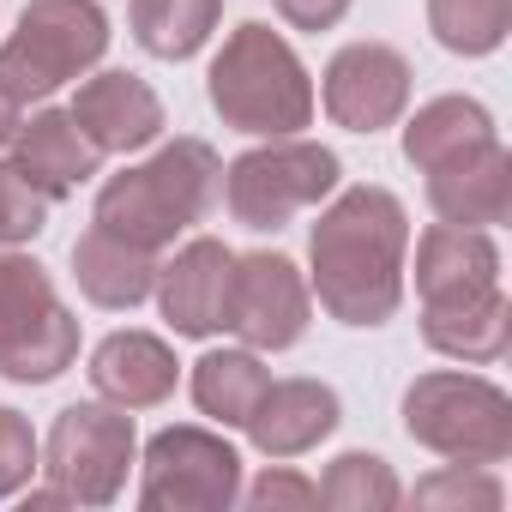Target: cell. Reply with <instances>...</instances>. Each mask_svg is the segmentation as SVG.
Instances as JSON below:
<instances>
[{
    "instance_id": "10",
    "label": "cell",
    "mask_w": 512,
    "mask_h": 512,
    "mask_svg": "<svg viewBox=\"0 0 512 512\" xmlns=\"http://www.w3.org/2000/svg\"><path fill=\"white\" fill-rule=\"evenodd\" d=\"M410 103V61L386 43H350L326 67V115L350 133H380Z\"/></svg>"
},
{
    "instance_id": "29",
    "label": "cell",
    "mask_w": 512,
    "mask_h": 512,
    "mask_svg": "<svg viewBox=\"0 0 512 512\" xmlns=\"http://www.w3.org/2000/svg\"><path fill=\"white\" fill-rule=\"evenodd\" d=\"M31 470H37V434L19 410L0 404V500L19 494L31 482Z\"/></svg>"
},
{
    "instance_id": "30",
    "label": "cell",
    "mask_w": 512,
    "mask_h": 512,
    "mask_svg": "<svg viewBox=\"0 0 512 512\" xmlns=\"http://www.w3.org/2000/svg\"><path fill=\"white\" fill-rule=\"evenodd\" d=\"M247 500L266 506V512H278V506H320V488L302 482V476H290V470H266L260 482L247 488Z\"/></svg>"
},
{
    "instance_id": "32",
    "label": "cell",
    "mask_w": 512,
    "mask_h": 512,
    "mask_svg": "<svg viewBox=\"0 0 512 512\" xmlns=\"http://www.w3.org/2000/svg\"><path fill=\"white\" fill-rule=\"evenodd\" d=\"M13 133H19V103H13L7 91H0V145H7Z\"/></svg>"
},
{
    "instance_id": "1",
    "label": "cell",
    "mask_w": 512,
    "mask_h": 512,
    "mask_svg": "<svg viewBox=\"0 0 512 512\" xmlns=\"http://www.w3.org/2000/svg\"><path fill=\"white\" fill-rule=\"evenodd\" d=\"M404 247L410 223L386 187L338 193L308 241L320 308L344 326H386L404 302Z\"/></svg>"
},
{
    "instance_id": "23",
    "label": "cell",
    "mask_w": 512,
    "mask_h": 512,
    "mask_svg": "<svg viewBox=\"0 0 512 512\" xmlns=\"http://www.w3.org/2000/svg\"><path fill=\"white\" fill-rule=\"evenodd\" d=\"M223 0H133V37L157 61H187L217 31Z\"/></svg>"
},
{
    "instance_id": "24",
    "label": "cell",
    "mask_w": 512,
    "mask_h": 512,
    "mask_svg": "<svg viewBox=\"0 0 512 512\" xmlns=\"http://www.w3.org/2000/svg\"><path fill=\"white\" fill-rule=\"evenodd\" d=\"M428 31L452 55H488L512 31V0H428Z\"/></svg>"
},
{
    "instance_id": "18",
    "label": "cell",
    "mask_w": 512,
    "mask_h": 512,
    "mask_svg": "<svg viewBox=\"0 0 512 512\" xmlns=\"http://www.w3.org/2000/svg\"><path fill=\"white\" fill-rule=\"evenodd\" d=\"M422 338H428V350L458 356V362H500L512 344V308H506L500 284L458 296V302H422Z\"/></svg>"
},
{
    "instance_id": "11",
    "label": "cell",
    "mask_w": 512,
    "mask_h": 512,
    "mask_svg": "<svg viewBox=\"0 0 512 512\" xmlns=\"http://www.w3.org/2000/svg\"><path fill=\"white\" fill-rule=\"evenodd\" d=\"M229 266L235 253L211 235L187 241L169 266H157V302H163V320L181 332V338H211L223 332L229 320Z\"/></svg>"
},
{
    "instance_id": "31",
    "label": "cell",
    "mask_w": 512,
    "mask_h": 512,
    "mask_svg": "<svg viewBox=\"0 0 512 512\" xmlns=\"http://www.w3.org/2000/svg\"><path fill=\"white\" fill-rule=\"evenodd\" d=\"M278 13H284L296 31H332V25L350 13V0H278Z\"/></svg>"
},
{
    "instance_id": "6",
    "label": "cell",
    "mask_w": 512,
    "mask_h": 512,
    "mask_svg": "<svg viewBox=\"0 0 512 512\" xmlns=\"http://www.w3.org/2000/svg\"><path fill=\"white\" fill-rule=\"evenodd\" d=\"M332 187H338V157L326 145H308L290 133V139H272L260 151L235 157L223 199H229L235 223H247V229H284L296 211L320 205Z\"/></svg>"
},
{
    "instance_id": "2",
    "label": "cell",
    "mask_w": 512,
    "mask_h": 512,
    "mask_svg": "<svg viewBox=\"0 0 512 512\" xmlns=\"http://www.w3.org/2000/svg\"><path fill=\"white\" fill-rule=\"evenodd\" d=\"M217 181H223V163L205 139H175L163 145L151 163L127 169V175H109L103 193H97V223L115 229L121 241L157 253L169 247L181 229H193L211 199H217Z\"/></svg>"
},
{
    "instance_id": "25",
    "label": "cell",
    "mask_w": 512,
    "mask_h": 512,
    "mask_svg": "<svg viewBox=\"0 0 512 512\" xmlns=\"http://www.w3.org/2000/svg\"><path fill=\"white\" fill-rule=\"evenodd\" d=\"M320 500H326L332 512H392V506H398V476H392V464L374 458V452H344V458L326 470Z\"/></svg>"
},
{
    "instance_id": "17",
    "label": "cell",
    "mask_w": 512,
    "mask_h": 512,
    "mask_svg": "<svg viewBox=\"0 0 512 512\" xmlns=\"http://www.w3.org/2000/svg\"><path fill=\"white\" fill-rule=\"evenodd\" d=\"M91 386L121 410H151L175 392V356L151 332H115L91 356Z\"/></svg>"
},
{
    "instance_id": "26",
    "label": "cell",
    "mask_w": 512,
    "mask_h": 512,
    "mask_svg": "<svg viewBox=\"0 0 512 512\" xmlns=\"http://www.w3.org/2000/svg\"><path fill=\"white\" fill-rule=\"evenodd\" d=\"M49 308H55L49 272L37 260H25V253H0V332H13Z\"/></svg>"
},
{
    "instance_id": "27",
    "label": "cell",
    "mask_w": 512,
    "mask_h": 512,
    "mask_svg": "<svg viewBox=\"0 0 512 512\" xmlns=\"http://www.w3.org/2000/svg\"><path fill=\"white\" fill-rule=\"evenodd\" d=\"M43 223H49V193L19 163H0V247L43 235Z\"/></svg>"
},
{
    "instance_id": "12",
    "label": "cell",
    "mask_w": 512,
    "mask_h": 512,
    "mask_svg": "<svg viewBox=\"0 0 512 512\" xmlns=\"http://www.w3.org/2000/svg\"><path fill=\"white\" fill-rule=\"evenodd\" d=\"M428 205L440 211V223L458 229H488L512 217V157L500 139H482L446 163L428 169Z\"/></svg>"
},
{
    "instance_id": "13",
    "label": "cell",
    "mask_w": 512,
    "mask_h": 512,
    "mask_svg": "<svg viewBox=\"0 0 512 512\" xmlns=\"http://www.w3.org/2000/svg\"><path fill=\"white\" fill-rule=\"evenodd\" d=\"M241 428L266 458H302L308 446H320L338 428V392L320 380H278L260 392V404H253Z\"/></svg>"
},
{
    "instance_id": "9",
    "label": "cell",
    "mask_w": 512,
    "mask_h": 512,
    "mask_svg": "<svg viewBox=\"0 0 512 512\" xmlns=\"http://www.w3.org/2000/svg\"><path fill=\"white\" fill-rule=\"evenodd\" d=\"M223 332H241L247 350H290L308 332V284L284 253H235Z\"/></svg>"
},
{
    "instance_id": "28",
    "label": "cell",
    "mask_w": 512,
    "mask_h": 512,
    "mask_svg": "<svg viewBox=\"0 0 512 512\" xmlns=\"http://www.w3.org/2000/svg\"><path fill=\"white\" fill-rule=\"evenodd\" d=\"M416 506H500V482L482 476V464H452L428 482H416Z\"/></svg>"
},
{
    "instance_id": "14",
    "label": "cell",
    "mask_w": 512,
    "mask_h": 512,
    "mask_svg": "<svg viewBox=\"0 0 512 512\" xmlns=\"http://www.w3.org/2000/svg\"><path fill=\"white\" fill-rule=\"evenodd\" d=\"M73 121L97 151H139L163 133V103L145 79L133 73H97L73 97Z\"/></svg>"
},
{
    "instance_id": "21",
    "label": "cell",
    "mask_w": 512,
    "mask_h": 512,
    "mask_svg": "<svg viewBox=\"0 0 512 512\" xmlns=\"http://www.w3.org/2000/svg\"><path fill=\"white\" fill-rule=\"evenodd\" d=\"M266 386H272V374L260 368L253 350H211L193 362V404L205 416H217L223 428H241Z\"/></svg>"
},
{
    "instance_id": "7",
    "label": "cell",
    "mask_w": 512,
    "mask_h": 512,
    "mask_svg": "<svg viewBox=\"0 0 512 512\" xmlns=\"http://www.w3.org/2000/svg\"><path fill=\"white\" fill-rule=\"evenodd\" d=\"M133 416L121 404H73L49 428V482L79 506H109L133 464Z\"/></svg>"
},
{
    "instance_id": "20",
    "label": "cell",
    "mask_w": 512,
    "mask_h": 512,
    "mask_svg": "<svg viewBox=\"0 0 512 512\" xmlns=\"http://www.w3.org/2000/svg\"><path fill=\"white\" fill-rule=\"evenodd\" d=\"M79 356V320L55 302L49 314L13 326V332H0V374L19 380V386H43L55 380L61 368H73Z\"/></svg>"
},
{
    "instance_id": "5",
    "label": "cell",
    "mask_w": 512,
    "mask_h": 512,
    "mask_svg": "<svg viewBox=\"0 0 512 512\" xmlns=\"http://www.w3.org/2000/svg\"><path fill=\"white\" fill-rule=\"evenodd\" d=\"M404 428L452 464H500L512 452V398L482 374H422L404 392Z\"/></svg>"
},
{
    "instance_id": "3",
    "label": "cell",
    "mask_w": 512,
    "mask_h": 512,
    "mask_svg": "<svg viewBox=\"0 0 512 512\" xmlns=\"http://www.w3.org/2000/svg\"><path fill=\"white\" fill-rule=\"evenodd\" d=\"M211 109L235 133H260V139H290L314 121V85L296 49L272 25H241L211 61Z\"/></svg>"
},
{
    "instance_id": "19",
    "label": "cell",
    "mask_w": 512,
    "mask_h": 512,
    "mask_svg": "<svg viewBox=\"0 0 512 512\" xmlns=\"http://www.w3.org/2000/svg\"><path fill=\"white\" fill-rule=\"evenodd\" d=\"M73 278L97 308H139L151 296V284H157V253L121 241L103 223H91L79 235V247H73Z\"/></svg>"
},
{
    "instance_id": "22",
    "label": "cell",
    "mask_w": 512,
    "mask_h": 512,
    "mask_svg": "<svg viewBox=\"0 0 512 512\" xmlns=\"http://www.w3.org/2000/svg\"><path fill=\"white\" fill-rule=\"evenodd\" d=\"M482 139H494V121H488V109L476 97H434L404 127V157L416 169H434V163H446V157H458V151H470Z\"/></svg>"
},
{
    "instance_id": "8",
    "label": "cell",
    "mask_w": 512,
    "mask_h": 512,
    "mask_svg": "<svg viewBox=\"0 0 512 512\" xmlns=\"http://www.w3.org/2000/svg\"><path fill=\"white\" fill-rule=\"evenodd\" d=\"M241 494V458L223 434L205 428H163L145 446V488L151 512H217Z\"/></svg>"
},
{
    "instance_id": "15",
    "label": "cell",
    "mask_w": 512,
    "mask_h": 512,
    "mask_svg": "<svg viewBox=\"0 0 512 512\" xmlns=\"http://www.w3.org/2000/svg\"><path fill=\"white\" fill-rule=\"evenodd\" d=\"M13 145H19L13 163L49 193V205H55V199H73V193L97 175V163H103V151L85 139V127L73 121V109H43V115L19 121Z\"/></svg>"
},
{
    "instance_id": "16",
    "label": "cell",
    "mask_w": 512,
    "mask_h": 512,
    "mask_svg": "<svg viewBox=\"0 0 512 512\" xmlns=\"http://www.w3.org/2000/svg\"><path fill=\"white\" fill-rule=\"evenodd\" d=\"M500 284V253L482 229H458V223H434L416 241V290L422 302H458L476 290Z\"/></svg>"
},
{
    "instance_id": "4",
    "label": "cell",
    "mask_w": 512,
    "mask_h": 512,
    "mask_svg": "<svg viewBox=\"0 0 512 512\" xmlns=\"http://www.w3.org/2000/svg\"><path fill=\"white\" fill-rule=\"evenodd\" d=\"M109 49V19L97 0H31L19 31L0 43V91L13 103H37L97 67Z\"/></svg>"
}]
</instances>
